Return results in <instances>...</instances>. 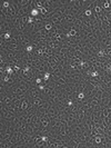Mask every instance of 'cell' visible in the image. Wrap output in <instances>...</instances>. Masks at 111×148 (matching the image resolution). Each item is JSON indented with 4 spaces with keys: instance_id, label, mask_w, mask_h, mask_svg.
Masks as SVG:
<instances>
[{
    "instance_id": "obj_1",
    "label": "cell",
    "mask_w": 111,
    "mask_h": 148,
    "mask_svg": "<svg viewBox=\"0 0 111 148\" xmlns=\"http://www.w3.org/2000/svg\"><path fill=\"white\" fill-rule=\"evenodd\" d=\"M27 95H28V98L30 100L36 99V98H44L43 93L39 90L38 85H33V86H31V87L29 88V91H28Z\"/></svg>"
},
{
    "instance_id": "obj_2",
    "label": "cell",
    "mask_w": 111,
    "mask_h": 148,
    "mask_svg": "<svg viewBox=\"0 0 111 148\" xmlns=\"http://www.w3.org/2000/svg\"><path fill=\"white\" fill-rule=\"evenodd\" d=\"M32 2V0H17V5L19 6V9L26 8V7L30 6Z\"/></svg>"
},
{
    "instance_id": "obj_3",
    "label": "cell",
    "mask_w": 111,
    "mask_h": 148,
    "mask_svg": "<svg viewBox=\"0 0 111 148\" xmlns=\"http://www.w3.org/2000/svg\"><path fill=\"white\" fill-rule=\"evenodd\" d=\"M102 142V136L101 135H97L93 138V144H95V148H99V145Z\"/></svg>"
},
{
    "instance_id": "obj_4",
    "label": "cell",
    "mask_w": 111,
    "mask_h": 148,
    "mask_svg": "<svg viewBox=\"0 0 111 148\" xmlns=\"http://www.w3.org/2000/svg\"><path fill=\"white\" fill-rule=\"evenodd\" d=\"M82 15L86 17V18H91L92 15H93V10H91V9L83 10V11H82Z\"/></svg>"
},
{
    "instance_id": "obj_5",
    "label": "cell",
    "mask_w": 111,
    "mask_h": 148,
    "mask_svg": "<svg viewBox=\"0 0 111 148\" xmlns=\"http://www.w3.org/2000/svg\"><path fill=\"white\" fill-rule=\"evenodd\" d=\"M0 3H1V5H0V8H3V9H8L10 7V0H6V1L2 0Z\"/></svg>"
},
{
    "instance_id": "obj_6",
    "label": "cell",
    "mask_w": 111,
    "mask_h": 148,
    "mask_svg": "<svg viewBox=\"0 0 111 148\" xmlns=\"http://www.w3.org/2000/svg\"><path fill=\"white\" fill-rule=\"evenodd\" d=\"M30 16H32L33 18H37V17L40 16V11H39L37 8H33V9L31 10V13H30Z\"/></svg>"
},
{
    "instance_id": "obj_7",
    "label": "cell",
    "mask_w": 111,
    "mask_h": 148,
    "mask_svg": "<svg viewBox=\"0 0 111 148\" xmlns=\"http://www.w3.org/2000/svg\"><path fill=\"white\" fill-rule=\"evenodd\" d=\"M53 28H54V26L52 25V22H51V21H49V22H47L46 25H44V29L47 30V31H51Z\"/></svg>"
},
{
    "instance_id": "obj_8",
    "label": "cell",
    "mask_w": 111,
    "mask_h": 148,
    "mask_svg": "<svg viewBox=\"0 0 111 148\" xmlns=\"http://www.w3.org/2000/svg\"><path fill=\"white\" fill-rule=\"evenodd\" d=\"M35 50H36V49H35V47H33L32 45H29V46H27V47L25 48V51L28 52V54H32Z\"/></svg>"
},
{
    "instance_id": "obj_9",
    "label": "cell",
    "mask_w": 111,
    "mask_h": 148,
    "mask_svg": "<svg viewBox=\"0 0 111 148\" xmlns=\"http://www.w3.org/2000/svg\"><path fill=\"white\" fill-rule=\"evenodd\" d=\"M102 9H103V10H109V9H110V2H109V0H105V1H103Z\"/></svg>"
},
{
    "instance_id": "obj_10",
    "label": "cell",
    "mask_w": 111,
    "mask_h": 148,
    "mask_svg": "<svg viewBox=\"0 0 111 148\" xmlns=\"http://www.w3.org/2000/svg\"><path fill=\"white\" fill-rule=\"evenodd\" d=\"M39 11H40V16H42V17H46L48 15V12H49V11H48V9L47 8H41V9L39 10Z\"/></svg>"
},
{
    "instance_id": "obj_11",
    "label": "cell",
    "mask_w": 111,
    "mask_h": 148,
    "mask_svg": "<svg viewBox=\"0 0 111 148\" xmlns=\"http://www.w3.org/2000/svg\"><path fill=\"white\" fill-rule=\"evenodd\" d=\"M35 82H36V85L44 84V81H43V79H42V77H37V78L35 79Z\"/></svg>"
},
{
    "instance_id": "obj_12",
    "label": "cell",
    "mask_w": 111,
    "mask_h": 148,
    "mask_svg": "<svg viewBox=\"0 0 111 148\" xmlns=\"http://www.w3.org/2000/svg\"><path fill=\"white\" fill-rule=\"evenodd\" d=\"M36 22V19L33 18L32 16H29V18H28V25H33V23Z\"/></svg>"
},
{
    "instance_id": "obj_13",
    "label": "cell",
    "mask_w": 111,
    "mask_h": 148,
    "mask_svg": "<svg viewBox=\"0 0 111 148\" xmlns=\"http://www.w3.org/2000/svg\"><path fill=\"white\" fill-rule=\"evenodd\" d=\"M108 93L109 99H110V103H111V90H109V91H108V93Z\"/></svg>"
}]
</instances>
